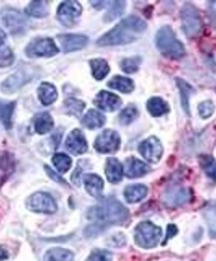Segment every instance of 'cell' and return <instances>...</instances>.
Segmentation results:
<instances>
[{"mask_svg":"<svg viewBox=\"0 0 216 261\" xmlns=\"http://www.w3.org/2000/svg\"><path fill=\"white\" fill-rule=\"evenodd\" d=\"M147 25L145 21L135 15H130L122 19L111 31L102 35L98 40L99 46L122 45L133 42L137 34L145 32Z\"/></svg>","mask_w":216,"mask_h":261,"instance_id":"6da1fadb","label":"cell"},{"mask_svg":"<svg viewBox=\"0 0 216 261\" xmlns=\"http://www.w3.org/2000/svg\"><path fill=\"white\" fill-rule=\"evenodd\" d=\"M129 217L126 207L114 198H108L88 210L87 218L97 224H121Z\"/></svg>","mask_w":216,"mask_h":261,"instance_id":"7a4b0ae2","label":"cell"},{"mask_svg":"<svg viewBox=\"0 0 216 261\" xmlns=\"http://www.w3.org/2000/svg\"><path fill=\"white\" fill-rule=\"evenodd\" d=\"M155 43L158 50L168 59L178 60L186 55L183 44L175 37V34L169 27H163L157 32Z\"/></svg>","mask_w":216,"mask_h":261,"instance_id":"3957f363","label":"cell"},{"mask_svg":"<svg viewBox=\"0 0 216 261\" xmlns=\"http://www.w3.org/2000/svg\"><path fill=\"white\" fill-rule=\"evenodd\" d=\"M162 236V230L150 221H144L139 223L134 233L135 243L142 248L155 247L160 241Z\"/></svg>","mask_w":216,"mask_h":261,"instance_id":"277c9868","label":"cell"},{"mask_svg":"<svg viewBox=\"0 0 216 261\" xmlns=\"http://www.w3.org/2000/svg\"><path fill=\"white\" fill-rule=\"evenodd\" d=\"M181 22L182 29L188 37H195L197 36L201 31V17L196 9L190 3H186L181 9Z\"/></svg>","mask_w":216,"mask_h":261,"instance_id":"5b68a950","label":"cell"},{"mask_svg":"<svg viewBox=\"0 0 216 261\" xmlns=\"http://www.w3.org/2000/svg\"><path fill=\"white\" fill-rule=\"evenodd\" d=\"M29 58H51L59 53L58 47L51 38H36L25 49Z\"/></svg>","mask_w":216,"mask_h":261,"instance_id":"8992f818","label":"cell"},{"mask_svg":"<svg viewBox=\"0 0 216 261\" xmlns=\"http://www.w3.org/2000/svg\"><path fill=\"white\" fill-rule=\"evenodd\" d=\"M27 208L32 212L53 214L57 211L55 200L47 193L38 192L31 196L26 202Z\"/></svg>","mask_w":216,"mask_h":261,"instance_id":"52a82bcc","label":"cell"},{"mask_svg":"<svg viewBox=\"0 0 216 261\" xmlns=\"http://www.w3.org/2000/svg\"><path fill=\"white\" fill-rule=\"evenodd\" d=\"M120 137L113 130H103L95 140L94 148L102 154H111L118 151L120 147Z\"/></svg>","mask_w":216,"mask_h":261,"instance_id":"ba28073f","label":"cell"},{"mask_svg":"<svg viewBox=\"0 0 216 261\" xmlns=\"http://www.w3.org/2000/svg\"><path fill=\"white\" fill-rule=\"evenodd\" d=\"M3 25L12 34H21L26 30V20L23 15L12 8H7L1 13Z\"/></svg>","mask_w":216,"mask_h":261,"instance_id":"9c48e42d","label":"cell"},{"mask_svg":"<svg viewBox=\"0 0 216 261\" xmlns=\"http://www.w3.org/2000/svg\"><path fill=\"white\" fill-rule=\"evenodd\" d=\"M82 7L77 1H64L57 9V17L65 27H72L81 15Z\"/></svg>","mask_w":216,"mask_h":261,"instance_id":"30bf717a","label":"cell"},{"mask_svg":"<svg viewBox=\"0 0 216 261\" xmlns=\"http://www.w3.org/2000/svg\"><path fill=\"white\" fill-rule=\"evenodd\" d=\"M141 156L149 163H157L162 157L163 148L160 141L156 137H149L141 142L138 146Z\"/></svg>","mask_w":216,"mask_h":261,"instance_id":"8fae6325","label":"cell"},{"mask_svg":"<svg viewBox=\"0 0 216 261\" xmlns=\"http://www.w3.org/2000/svg\"><path fill=\"white\" fill-rule=\"evenodd\" d=\"M192 198L191 191L183 187H174L165 192L163 195V202L166 206L177 207L186 204Z\"/></svg>","mask_w":216,"mask_h":261,"instance_id":"7c38bea8","label":"cell"},{"mask_svg":"<svg viewBox=\"0 0 216 261\" xmlns=\"http://www.w3.org/2000/svg\"><path fill=\"white\" fill-rule=\"evenodd\" d=\"M65 147L73 155H82L87 151V142L81 130H73L65 141Z\"/></svg>","mask_w":216,"mask_h":261,"instance_id":"4fadbf2b","label":"cell"},{"mask_svg":"<svg viewBox=\"0 0 216 261\" xmlns=\"http://www.w3.org/2000/svg\"><path fill=\"white\" fill-rule=\"evenodd\" d=\"M30 80L31 76L29 74H27L25 71L20 70L5 79L0 86V90L4 94H13Z\"/></svg>","mask_w":216,"mask_h":261,"instance_id":"5bb4252c","label":"cell"},{"mask_svg":"<svg viewBox=\"0 0 216 261\" xmlns=\"http://www.w3.org/2000/svg\"><path fill=\"white\" fill-rule=\"evenodd\" d=\"M57 38L64 53L80 50L85 47L88 42V37L82 34H61L58 35Z\"/></svg>","mask_w":216,"mask_h":261,"instance_id":"9a60e30c","label":"cell"},{"mask_svg":"<svg viewBox=\"0 0 216 261\" xmlns=\"http://www.w3.org/2000/svg\"><path fill=\"white\" fill-rule=\"evenodd\" d=\"M94 103L97 108H99L102 111L114 112L121 107L122 101L121 98L117 95L106 91H101L97 94L96 98L94 99Z\"/></svg>","mask_w":216,"mask_h":261,"instance_id":"2e32d148","label":"cell"},{"mask_svg":"<svg viewBox=\"0 0 216 261\" xmlns=\"http://www.w3.org/2000/svg\"><path fill=\"white\" fill-rule=\"evenodd\" d=\"M150 168L139 159H136L134 157H129L125 161V169H124V174L128 178H139L144 176Z\"/></svg>","mask_w":216,"mask_h":261,"instance_id":"e0dca14e","label":"cell"},{"mask_svg":"<svg viewBox=\"0 0 216 261\" xmlns=\"http://www.w3.org/2000/svg\"><path fill=\"white\" fill-rule=\"evenodd\" d=\"M105 174L110 183H118L124 176V166L115 158H108L105 166Z\"/></svg>","mask_w":216,"mask_h":261,"instance_id":"ac0fdd59","label":"cell"},{"mask_svg":"<svg viewBox=\"0 0 216 261\" xmlns=\"http://www.w3.org/2000/svg\"><path fill=\"white\" fill-rule=\"evenodd\" d=\"M87 192L94 198H100L103 190V180L96 174H87L83 177Z\"/></svg>","mask_w":216,"mask_h":261,"instance_id":"d6986e66","label":"cell"},{"mask_svg":"<svg viewBox=\"0 0 216 261\" xmlns=\"http://www.w3.org/2000/svg\"><path fill=\"white\" fill-rule=\"evenodd\" d=\"M14 170L13 156L8 152H0V187Z\"/></svg>","mask_w":216,"mask_h":261,"instance_id":"ffe728a7","label":"cell"},{"mask_svg":"<svg viewBox=\"0 0 216 261\" xmlns=\"http://www.w3.org/2000/svg\"><path fill=\"white\" fill-rule=\"evenodd\" d=\"M38 98L44 106L53 103L57 98L56 88L49 83H42L38 88Z\"/></svg>","mask_w":216,"mask_h":261,"instance_id":"44dd1931","label":"cell"},{"mask_svg":"<svg viewBox=\"0 0 216 261\" xmlns=\"http://www.w3.org/2000/svg\"><path fill=\"white\" fill-rule=\"evenodd\" d=\"M147 195V187L142 184L129 185L124 190V197L128 203H137Z\"/></svg>","mask_w":216,"mask_h":261,"instance_id":"7402d4cb","label":"cell"},{"mask_svg":"<svg viewBox=\"0 0 216 261\" xmlns=\"http://www.w3.org/2000/svg\"><path fill=\"white\" fill-rule=\"evenodd\" d=\"M105 117L96 110H89L82 119V124L89 130L101 128L105 124Z\"/></svg>","mask_w":216,"mask_h":261,"instance_id":"603a6c76","label":"cell"},{"mask_svg":"<svg viewBox=\"0 0 216 261\" xmlns=\"http://www.w3.org/2000/svg\"><path fill=\"white\" fill-rule=\"evenodd\" d=\"M53 126H54V122L49 113L43 112V113L38 114L34 118V128H35L36 133H38L40 135L50 132L52 130Z\"/></svg>","mask_w":216,"mask_h":261,"instance_id":"cb8c5ba5","label":"cell"},{"mask_svg":"<svg viewBox=\"0 0 216 261\" xmlns=\"http://www.w3.org/2000/svg\"><path fill=\"white\" fill-rule=\"evenodd\" d=\"M107 86L110 89L119 91L124 94H129L134 90V83L132 80L128 77H124L121 75H115L113 76L108 83Z\"/></svg>","mask_w":216,"mask_h":261,"instance_id":"d4e9b609","label":"cell"},{"mask_svg":"<svg viewBox=\"0 0 216 261\" xmlns=\"http://www.w3.org/2000/svg\"><path fill=\"white\" fill-rule=\"evenodd\" d=\"M15 109V101L5 102L0 100V122L5 129L9 130L12 127V117Z\"/></svg>","mask_w":216,"mask_h":261,"instance_id":"484cf974","label":"cell"},{"mask_svg":"<svg viewBox=\"0 0 216 261\" xmlns=\"http://www.w3.org/2000/svg\"><path fill=\"white\" fill-rule=\"evenodd\" d=\"M26 14L35 18H43L49 13V6L46 1H31L25 8Z\"/></svg>","mask_w":216,"mask_h":261,"instance_id":"4316f807","label":"cell"},{"mask_svg":"<svg viewBox=\"0 0 216 261\" xmlns=\"http://www.w3.org/2000/svg\"><path fill=\"white\" fill-rule=\"evenodd\" d=\"M147 110L153 117H161L169 112V105L161 98L155 97L147 101Z\"/></svg>","mask_w":216,"mask_h":261,"instance_id":"83f0119b","label":"cell"},{"mask_svg":"<svg viewBox=\"0 0 216 261\" xmlns=\"http://www.w3.org/2000/svg\"><path fill=\"white\" fill-rule=\"evenodd\" d=\"M90 66L92 75L95 80L101 81L103 80L110 71V67L108 63L102 59H95L90 61Z\"/></svg>","mask_w":216,"mask_h":261,"instance_id":"f1b7e54d","label":"cell"},{"mask_svg":"<svg viewBox=\"0 0 216 261\" xmlns=\"http://www.w3.org/2000/svg\"><path fill=\"white\" fill-rule=\"evenodd\" d=\"M176 84L180 92V98H181V106L184 110L186 114L190 116V111H189V97L193 92V88L186 83V81L181 79H176Z\"/></svg>","mask_w":216,"mask_h":261,"instance_id":"f546056e","label":"cell"},{"mask_svg":"<svg viewBox=\"0 0 216 261\" xmlns=\"http://www.w3.org/2000/svg\"><path fill=\"white\" fill-rule=\"evenodd\" d=\"M73 260V254L71 251L56 247L52 248L47 251L44 261H72Z\"/></svg>","mask_w":216,"mask_h":261,"instance_id":"4dcf8cb0","label":"cell"},{"mask_svg":"<svg viewBox=\"0 0 216 261\" xmlns=\"http://www.w3.org/2000/svg\"><path fill=\"white\" fill-rule=\"evenodd\" d=\"M203 215L207 222L210 236L216 238V205H208L204 209Z\"/></svg>","mask_w":216,"mask_h":261,"instance_id":"1f68e13d","label":"cell"},{"mask_svg":"<svg viewBox=\"0 0 216 261\" xmlns=\"http://www.w3.org/2000/svg\"><path fill=\"white\" fill-rule=\"evenodd\" d=\"M110 8L106 12L104 19L105 21L109 22L117 18L124 13V8H125V2L124 1H110Z\"/></svg>","mask_w":216,"mask_h":261,"instance_id":"d6a6232c","label":"cell"},{"mask_svg":"<svg viewBox=\"0 0 216 261\" xmlns=\"http://www.w3.org/2000/svg\"><path fill=\"white\" fill-rule=\"evenodd\" d=\"M64 106L68 114L78 117L83 112L85 108V102L77 98H70L65 100Z\"/></svg>","mask_w":216,"mask_h":261,"instance_id":"836d02e7","label":"cell"},{"mask_svg":"<svg viewBox=\"0 0 216 261\" xmlns=\"http://www.w3.org/2000/svg\"><path fill=\"white\" fill-rule=\"evenodd\" d=\"M200 164L205 174L216 182V160L211 156H202Z\"/></svg>","mask_w":216,"mask_h":261,"instance_id":"e575fe53","label":"cell"},{"mask_svg":"<svg viewBox=\"0 0 216 261\" xmlns=\"http://www.w3.org/2000/svg\"><path fill=\"white\" fill-rule=\"evenodd\" d=\"M52 163L54 164V166L58 170V172L66 173L70 169L72 161H71L70 157H68L67 155L58 153L53 156Z\"/></svg>","mask_w":216,"mask_h":261,"instance_id":"d590c367","label":"cell"},{"mask_svg":"<svg viewBox=\"0 0 216 261\" xmlns=\"http://www.w3.org/2000/svg\"><path fill=\"white\" fill-rule=\"evenodd\" d=\"M138 116V111L134 106H128L119 114V122L124 126L131 124Z\"/></svg>","mask_w":216,"mask_h":261,"instance_id":"8d00e7d4","label":"cell"},{"mask_svg":"<svg viewBox=\"0 0 216 261\" xmlns=\"http://www.w3.org/2000/svg\"><path fill=\"white\" fill-rule=\"evenodd\" d=\"M140 64H141V59L139 57H132V58L124 59L120 64V66L125 73H134L138 70Z\"/></svg>","mask_w":216,"mask_h":261,"instance_id":"74e56055","label":"cell"},{"mask_svg":"<svg viewBox=\"0 0 216 261\" xmlns=\"http://www.w3.org/2000/svg\"><path fill=\"white\" fill-rule=\"evenodd\" d=\"M14 54L9 47L0 48V68L8 67L14 63Z\"/></svg>","mask_w":216,"mask_h":261,"instance_id":"f35d334b","label":"cell"},{"mask_svg":"<svg viewBox=\"0 0 216 261\" xmlns=\"http://www.w3.org/2000/svg\"><path fill=\"white\" fill-rule=\"evenodd\" d=\"M214 103L211 100H205L202 101L199 107H198V111H199V115L202 119H208L210 118L213 113H214Z\"/></svg>","mask_w":216,"mask_h":261,"instance_id":"ab89813d","label":"cell"},{"mask_svg":"<svg viewBox=\"0 0 216 261\" xmlns=\"http://www.w3.org/2000/svg\"><path fill=\"white\" fill-rule=\"evenodd\" d=\"M86 261H112V255L106 250L96 249L89 255Z\"/></svg>","mask_w":216,"mask_h":261,"instance_id":"60d3db41","label":"cell"},{"mask_svg":"<svg viewBox=\"0 0 216 261\" xmlns=\"http://www.w3.org/2000/svg\"><path fill=\"white\" fill-rule=\"evenodd\" d=\"M44 168H45V171H46L47 175H48L52 180H54L55 182H58V183H60V184H65V185H66L65 181L62 179L61 177H59L55 172H53L51 168H49L48 166H45Z\"/></svg>","mask_w":216,"mask_h":261,"instance_id":"b9f144b4","label":"cell"},{"mask_svg":"<svg viewBox=\"0 0 216 261\" xmlns=\"http://www.w3.org/2000/svg\"><path fill=\"white\" fill-rule=\"evenodd\" d=\"M176 233H177V228H176L174 225H172V224L168 225V227H167V235H166L165 242H166L169 238H172Z\"/></svg>","mask_w":216,"mask_h":261,"instance_id":"7bdbcfd3","label":"cell"},{"mask_svg":"<svg viewBox=\"0 0 216 261\" xmlns=\"http://www.w3.org/2000/svg\"><path fill=\"white\" fill-rule=\"evenodd\" d=\"M8 258V253L6 251V249L2 246H0V261L5 260Z\"/></svg>","mask_w":216,"mask_h":261,"instance_id":"ee69618b","label":"cell"},{"mask_svg":"<svg viewBox=\"0 0 216 261\" xmlns=\"http://www.w3.org/2000/svg\"><path fill=\"white\" fill-rule=\"evenodd\" d=\"M5 40H6V33L3 30L0 29V45H2L5 42Z\"/></svg>","mask_w":216,"mask_h":261,"instance_id":"f6af8a7d","label":"cell"}]
</instances>
